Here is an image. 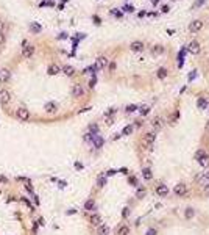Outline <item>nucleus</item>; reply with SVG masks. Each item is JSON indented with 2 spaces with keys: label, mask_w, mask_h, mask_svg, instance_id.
Listing matches in <instances>:
<instances>
[{
  "label": "nucleus",
  "mask_w": 209,
  "mask_h": 235,
  "mask_svg": "<svg viewBox=\"0 0 209 235\" xmlns=\"http://www.w3.org/2000/svg\"><path fill=\"white\" fill-rule=\"evenodd\" d=\"M154 140H156V135L154 133H145V136H144V140H142V144L145 146L147 149H152V146L154 144Z\"/></svg>",
  "instance_id": "nucleus-1"
},
{
  "label": "nucleus",
  "mask_w": 209,
  "mask_h": 235,
  "mask_svg": "<svg viewBox=\"0 0 209 235\" xmlns=\"http://www.w3.org/2000/svg\"><path fill=\"white\" fill-rule=\"evenodd\" d=\"M16 118L19 119V121H28V118H30V111L24 108V107H20V108H17L16 110Z\"/></svg>",
  "instance_id": "nucleus-2"
},
{
  "label": "nucleus",
  "mask_w": 209,
  "mask_h": 235,
  "mask_svg": "<svg viewBox=\"0 0 209 235\" xmlns=\"http://www.w3.org/2000/svg\"><path fill=\"white\" fill-rule=\"evenodd\" d=\"M11 102V92L8 90H0V105H8Z\"/></svg>",
  "instance_id": "nucleus-3"
},
{
  "label": "nucleus",
  "mask_w": 209,
  "mask_h": 235,
  "mask_svg": "<svg viewBox=\"0 0 209 235\" xmlns=\"http://www.w3.org/2000/svg\"><path fill=\"white\" fill-rule=\"evenodd\" d=\"M187 50L192 53V55H198L200 53V44H198V41H195V39H192L191 42L187 44Z\"/></svg>",
  "instance_id": "nucleus-4"
},
{
  "label": "nucleus",
  "mask_w": 209,
  "mask_h": 235,
  "mask_svg": "<svg viewBox=\"0 0 209 235\" xmlns=\"http://www.w3.org/2000/svg\"><path fill=\"white\" fill-rule=\"evenodd\" d=\"M33 53H34V45H31V44L24 45V49H22V57H25V58H31Z\"/></svg>",
  "instance_id": "nucleus-5"
},
{
  "label": "nucleus",
  "mask_w": 209,
  "mask_h": 235,
  "mask_svg": "<svg viewBox=\"0 0 209 235\" xmlns=\"http://www.w3.org/2000/svg\"><path fill=\"white\" fill-rule=\"evenodd\" d=\"M11 79V72L8 69H0V83H6Z\"/></svg>",
  "instance_id": "nucleus-6"
},
{
  "label": "nucleus",
  "mask_w": 209,
  "mask_h": 235,
  "mask_svg": "<svg viewBox=\"0 0 209 235\" xmlns=\"http://www.w3.org/2000/svg\"><path fill=\"white\" fill-rule=\"evenodd\" d=\"M201 28H203V22L198 21V19L191 22V25H189V30H191V32H200Z\"/></svg>",
  "instance_id": "nucleus-7"
},
{
  "label": "nucleus",
  "mask_w": 209,
  "mask_h": 235,
  "mask_svg": "<svg viewBox=\"0 0 209 235\" xmlns=\"http://www.w3.org/2000/svg\"><path fill=\"white\" fill-rule=\"evenodd\" d=\"M83 92H84V90H83L81 85H73V88H72V96L73 97H81Z\"/></svg>",
  "instance_id": "nucleus-8"
},
{
  "label": "nucleus",
  "mask_w": 209,
  "mask_h": 235,
  "mask_svg": "<svg viewBox=\"0 0 209 235\" xmlns=\"http://www.w3.org/2000/svg\"><path fill=\"white\" fill-rule=\"evenodd\" d=\"M130 49L133 52H142V50H144V44H142L141 41H133V42H131V45H130Z\"/></svg>",
  "instance_id": "nucleus-9"
},
{
  "label": "nucleus",
  "mask_w": 209,
  "mask_h": 235,
  "mask_svg": "<svg viewBox=\"0 0 209 235\" xmlns=\"http://www.w3.org/2000/svg\"><path fill=\"white\" fill-rule=\"evenodd\" d=\"M152 125H153V129L154 130H161L162 127H164V122H162V118H159V116H156L152 121Z\"/></svg>",
  "instance_id": "nucleus-10"
},
{
  "label": "nucleus",
  "mask_w": 209,
  "mask_h": 235,
  "mask_svg": "<svg viewBox=\"0 0 209 235\" xmlns=\"http://www.w3.org/2000/svg\"><path fill=\"white\" fill-rule=\"evenodd\" d=\"M89 221H91L92 226H100L102 224V216H100L98 213H92L91 218H89Z\"/></svg>",
  "instance_id": "nucleus-11"
},
{
  "label": "nucleus",
  "mask_w": 209,
  "mask_h": 235,
  "mask_svg": "<svg viewBox=\"0 0 209 235\" xmlns=\"http://www.w3.org/2000/svg\"><path fill=\"white\" fill-rule=\"evenodd\" d=\"M44 110H45V113H56L58 105L55 102H47V103H45V107H44Z\"/></svg>",
  "instance_id": "nucleus-12"
},
{
  "label": "nucleus",
  "mask_w": 209,
  "mask_h": 235,
  "mask_svg": "<svg viewBox=\"0 0 209 235\" xmlns=\"http://www.w3.org/2000/svg\"><path fill=\"white\" fill-rule=\"evenodd\" d=\"M59 72H61V68L58 66V64H50L48 69H47L48 75H56V74H59Z\"/></svg>",
  "instance_id": "nucleus-13"
},
{
  "label": "nucleus",
  "mask_w": 209,
  "mask_h": 235,
  "mask_svg": "<svg viewBox=\"0 0 209 235\" xmlns=\"http://www.w3.org/2000/svg\"><path fill=\"white\" fill-rule=\"evenodd\" d=\"M106 64H108V58H106V57H98V58H97L95 68H97V69H103L104 66H106Z\"/></svg>",
  "instance_id": "nucleus-14"
},
{
  "label": "nucleus",
  "mask_w": 209,
  "mask_h": 235,
  "mask_svg": "<svg viewBox=\"0 0 209 235\" xmlns=\"http://www.w3.org/2000/svg\"><path fill=\"white\" fill-rule=\"evenodd\" d=\"M92 143H94V146L97 149H100L103 146V138L100 136V135H94V136H92Z\"/></svg>",
  "instance_id": "nucleus-15"
},
{
  "label": "nucleus",
  "mask_w": 209,
  "mask_h": 235,
  "mask_svg": "<svg viewBox=\"0 0 209 235\" xmlns=\"http://www.w3.org/2000/svg\"><path fill=\"white\" fill-rule=\"evenodd\" d=\"M156 193L159 194V196H167V194H169V188H167V185H159V187L156 188Z\"/></svg>",
  "instance_id": "nucleus-16"
},
{
  "label": "nucleus",
  "mask_w": 209,
  "mask_h": 235,
  "mask_svg": "<svg viewBox=\"0 0 209 235\" xmlns=\"http://www.w3.org/2000/svg\"><path fill=\"white\" fill-rule=\"evenodd\" d=\"M173 191H175V194H178V196L184 194V193H186V185H184V183H178Z\"/></svg>",
  "instance_id": "nucleus-17"
},
{
  "label": "nucleus",
  "mask_w": 209,
  "mask_h": 235,
  "mask_svg": "<svg viewBox=\"0 0 209 235\" xmlns=\"http://www.w3.org/2000/svg\"><path fill=\"white\" fill-rule=\"evenodd\" d=\"M142 176H144L145 180H152V179H153L152 169H150V168H144V169H142Z\"/></svg>",
  "instance_id": "nucleus-18"
},
{
  "label": "nucleus",
  "mask_w": 209,
  "mask_h": 235,
  "mask_svg": "<svg viewBox=\"0 0 209 235\" xmlns=\"http://www.w3.org/2000/svg\"><path fill=\"white\" fill-rule=\"evenodd\" d=\"M161 53H164V47H162V45H153V49H152V55L158 57V55H161Z\"/></svg>",
  "instance_id": "nucleus-19"
},
{
  "label": "nucleus",
  "mask_w": 209,
  "mask_h": 235,
  "mask_svg": "<svg viewBox=\"0 0 209 235\" xmlns=\"http://www.w3.org/2000/svg\"><path fill=\"white\" fill-rule=\"evenodd\" d=\"M197 105H198L200 110H206V108H208V101H206L204 97H200L198 102H197Z\"/></svg>",
  "instance_id": "nucleus-20"
},
{
  "label": "nucleus",
  "mask_w": 209,
  "mask_h": 235,
  "mask_svg": "<svg viewBox=\"0 0 209 235\" xmlns=\"http://www.w3.org/2000/svg\"><path fill=\"white\" fill-rule=\"evenodd\" d=\"M193 215H195V210H193L192 207H187L186 212H184V218L186 219H191V218H193Z\"/></svg>",
  "instance_id": "nucleus-21"
},
{
  "label": "nucleus",
  "mask_w": 209,
  "mask_h": 235,
  "mask_svg": "<svg viewBox=\"0 0 209 235\" xmlns=\"http://www.w3.org/2000/svg\"><path fill=\"white\" fill-rule=\"evenodd\" d=\"M109 234V227L104 226V224H100L98 226V235H108Z\"/></svg>",
  "instance_id": "nucleus-22"
},
{
  "label": "nucleus",
  "mask_w": 209,
  "mask_h": 235,
  "mask_svg": "<svg viewBox=\"0 0 209 235\" xmlns=\"http://www.w3.org/2000/svg\"><path fill=\"white\" fill-rule=\"evenodd\" d=\"M61 71H63V72H64V74H66V75H69V77H70V75H73V74H75V69H73L72 66H64L63 69H61Z\"/></svg>",
  "instance_id": "nucleus-23"
},
{
  "label": "nucleus",
  "mask_w": 209,
  "mask_h": 235,
  "mask_svg": "<svg viewBox=\"0 0 209 235\" xmlns=\"http://www.w3.org/2000/svg\"><path fill=\"white\" fill-rule=\"evenodd\" d=\"M84 209L89 210V212H92L95 209V202L92 201V199H89V201H86V204H84Z\"/></svg>",
  "instance_id": "nucleus-24"
},
{
  "label": "nucleus",
  "mask_w": 209,
  "mask_h": 235,
  "mask_svg": "<svg viewBox=\"0 0 209 235\" xmlns=\"http://www.w3.org/2000/svg\"><path fill=\"white\" fill-rule=\"evenodd\" d=\"M165 77H167V69H164V68H159V69H158V79L164 80Z\"/></svg>",
  "instance_id": "nucleus-25"
},
{
  "label": "nucleus",
  "mask_w": 209,
  "mask_h": 235,
  "mask_svg": "<svg viewBox=\"0 0 209 235\" xmlns=\"http://www.w3.org/2000/svg\"><path fill=\"white\" fill-rule=\"evenodd\" d=\"M130 234V229L126 226H120L117 229V235H128Z\"/></svg>",
  "instance_id": "nucleus-26"
},
{
  "label": "nucleus",
  "mask_w": 209,
  "mask_h": 235,
  "mask_svg": "<svg viewBox=\"0 0 209 235\" xmlns=\"http://www.w3.org/2000/svg\"><path fill=\"white\" fill-rule=\"evenodd\" d=\"M145 193H147V190H145V188H139V190L136 191V196H137L139 199H142V198L145 196Z\"/></svg>",
  "instance_id": "nucleus-27"
},
{
  "label": "nucleus",
  "mask_w": 209,
  "mask_h": 235,
  "mask_svg": "<svg viewBox=\"0 0 209 235\" xmlns=\"http://www.w3.org/2000/svg\"><path fill=\"white\" fill-rule=\"evenodd\" d=\"M133 129H134V127L133 125H126L125 127V129H123V135H131V133H133Z\"/></svg>",
  "instance_id": "nucleus-28"
},
{
  "label": "nucleus",
  "mask_w": 209,
  "mask_h": 235,
  "mask_svg": "<svg viewBox=\"0 0 209 235\" xmlns=\"http://www.w3.org/2000/svg\"><path fill=\"white\" fill-rule=\"evenodd\" d=\"M31 32H33V33L41 32V25H39V24H31Z\"/></svg>",
  "instance_id": "nucleus-29"
},
{
  "label": "nucleus",
  "mask_w": 209,
  "mask_h": 235,
  "mask_svg": "<svg viewBox=\"0 0 209 235\" xmlns=\"http://www.w3.org/2000/svg\"><path fill=\"white\" fill-rule=\"evenodd\" d=\"M203 157H206V152H204V151H198V152H197V155H195V159L197 160H201Z\"/></svg>",
  "instance_id": "nucleus-30"
},
{
  "label": "nucleus",
  "mask_w": 209,
  "mask_h": 235,
  "mask_svg": "<svg viewBox=\"0 0 209 235\" xmlns=\"http://www.w3.org/2000/svg\"><path fill=\"white\" fill-rule=\"evenodd\" d=\"M198 163L201 165V166H206V165L209 163V159H208V155H206V157H203V159H201V160H198Z\"/></svg>",
  "instance_id": "nucleus-31"
},
{
  "label": "nucleus",
  "mask_w": 209,
  "mask_h": 235,
  "mask_svg": "<svg viewBox=\"0 0 209 235\" xmlns=\"http://www.w3.org/2000/svg\"><path fill=\"white\" fill-rule=\"evenodd\" d=\"M104 122H106L108 125L114 124V118H113V116H104Z\"/></svg>",
  "instance_id": "nucleus-32"
},
{
  "label": "nucleus",
  "mask_w": 209,
  "mask_h": 235,
  "mask_svg": "<svg viewBox=\"0 0 209 235\" xmlns=\"http://www.w3.org/2000/svg\"><path fill=\"white\" fill-rule=\"evenodd\" d=\"M97 183H98V187H104V185H106V179H104V177H98Z\"/></svg>",
  "instance_id": "nucleus-33"
},
{
  "label": "nucleus",
  "mask_w": 209,
  "mask_h": 235,
  "mask_svg": "<svg viewBox=\"0 0 209 235\" xmlns=\"http://www.w3.org/2000/svg\"><path fill=\"white\" fill-rule=\"evenodd\" d=\"M145 235H158V230L156 229H153V227H150L148 230H147V234Z\"/></svg>",
  "instance_id": "nucleus-34"
},
{
  "label": "nucleus",
  "mask_w": 209,
  "mask_h": 235,
  "mask_svg": "<svg viewBox=\"0 0 209 235\" xmlns=\"http://www.w3.org/2000/svg\"><path fill=\"white\" fill-rule=\"evenodd\" d=\"M139 111H141V114H142V116H145V114H148L150 108H148V107H144V108H141Z\"/></svg>",
  "instance_id": "nucleus-35"
},
{
  "label": "nucleus",
  "mask_w": 209,
  "mask_h": 235,
  "mask_svg": "<svg viewBox=\"0 0 209 235\" xmlns=\"http://www.w3.org/2000/svg\"><path fill=\"white\" fill-rule=\"evenodd\" d=\"M133 111H136V105H128L126 107V113H133Z\"/></svg>",
  "instance_id": "nucleus-36"
},
{
  "label": "nucleus",
  "mask_w": 209,
  "mask_h": 235,
  "mask_svg": "<svg viewBox=\"0 0 209 235\" xmlns=\"http://www.w3.org/2000/svg\"><path fill=\"white\" fill-rule=\"evenodd\" d=\"M115 113V108H109L106 111V113H104V116H113V114Z\"/></svg>",
  "instance_id": "nucleus-37"
},
{
  "label": "nucleus",
  "mask_w": 209,
  "mask_h": 235,
  "mask_svg": "<svg viewBox=\"0 0 209 235\" xmlns=\"http://www.w3.org/2000/svg\"><path fill=\"white\" fill-rule=\"evenodd\" d=\"M25 190L28 191V193H33V187H31V183H30V182L25 185Z\"/></svg>",
  "instance_id": "nucleus-38"
},
{
  "label": "nucleus",
  "mask_w": 209,
  "mask_h": 235,
  "mask_svg": "<svg viewBox=\"0 0 209 235\" xmlns=\"http://www.w3.org/2000/svg\"><path fill=\"white\" fill-rule=\"evenodd\" d=\"M33 202L36 204V205H39V198H38L36 194H33Z\"/></svg>",
  "instance_id": "nucleus-39"
},
{
  "label": "nucleus",
  "mask_w": 209,
  "mask_h": 235,
  "mask_svg": "<svg viewBox=\"0 0 209 235\" xmlns=\"http://www.w3.org/2000/svg\"><path fill=\"white\" fill-rule=\"evenodd\" d=\"M3 42H5V34L0 32V44H3Z\"/></svg>",
  "instance_id": "nucleus-40"
},
{
  "label": "nucleus",
  "mask_w": 209,
  "mask_h": 235,
  "mask_svg": "<svg viewBox=\"0 0 209 235\" xmlns=\"http://www.w3.org/2000/svg\"><path fill=\"white\" fill-rule=\"evenodd\" d=\"M97 130H98V127H97V125H91V132L97 133Z\"/></svg>",
  "instance_id": "nucleus-41"
},
{
  "label": "nucleus",
  "mask_w": 209,
  "mask_h": 235,
  "mask_svg": "<svg viewBox=\"0 0 209 235\" xmlns=\"http://www.w3.org/2000/svg\"><path fill=\"white\" fill-rule=\"evenodd\" d=\"M89 86H91V88H94V86H95V79H92L91 82H89Z\"/></svg>",
  "instance_id": "nucleus-42"
},
{
  "label": "nucleus",
  "mask_w": 209,
  "mask_h": 235,
  "mask_svg": "<svg viewBox=\"0 0 209 235\" xmlns=\"http://www.w3.org/2000/svg\"><path fill=\"white\" fill-rule=\"evenodd\" d=\"M204 2H206V0H198V2H197V3H195V6H200V5H203V3H204Z\"/></svg>",
  "instance_id": "nucleus-43"
},
{
  "label": "nucleus",
  "mask_w": 209,
  "mask_h": 235,
  "mask_svg": "<svg viewBox=\"0 0 209 235\" xmlns=\"http://www.w3.org/2000/svg\"><path fill=\"white\" fill-rule=\"evenodd\" d=\"M75 168L76 169H81V168H83V165H81V163H75Z\"/></svg>",
  "instance_id": "nucleus-44"
},
{
  "label": "nucleus",
  "mask_w": 209,
  "mask_h": 235,
  "mask_svg": "<svg viewBox=\"0 0 209 235\" xmlns=\"http://www.w3.org/2000/svg\"><path fill=\"white\" fill-rule=\"evenodd\" d=\"M162 11H164V13H167V11H169V6L164 5V6H162Z\"/></svg>",
  "instance_id": "nucleus-45"
},
{
  "label": "nucleus",
  "mask_w": 209,
  "mask_h": 235,
  "mask_svg": "<svg viewBox=\"0 0 209 235\" xmlns=\"http://www.w3.org/2000/svg\"><path fill=\"white\" fill-rule=\"evenodd\" d=\"M123 10H125V11H130V13H131V11H133V8H131V6H125V8H123Z\"/></svg>",
  "instance_id": "nucleus-46"
},
{
  "label": "nucleus",
  "mask_w": 209,
  "mask_h": 235,
  "mask_svg": "<svg viewBox=\"0 0 209 235\" xmlns=\"http://www.w3.org/2000/svg\"><path fill=\"white\" fill-rule=\"evenodd\" d=\"M204 177H206V179L209 180V171H208V172H204Z\"/></svg>",
  "instance_id": "nucleus-47"
},
{
  "label": "nucleus",
  "mask_w": 209,
  "mask_h": 235,
  "mask_svg": "<svg viewBox=\"0 0 209 235\" xmlns=\"http://www.w3.org/2000/svg\"><path fill=\"white\" fill-rule=\"evenodd\" d=\"M206 132H209V121L206 122Z\"/></svg>",
  "instance_id": "nucleus-48"
},
{
  "label": "nucleus",
  "mask_w": 209,
  "mask_h": 235,
  "mask_svg": "<svg viewBox=\"0 0 209 235\" xmlns=\"http://www.w3.org/2000/svg\"><path fill=\"white\" fill-rule=\"evenodd\" d=\"M3 180H5V179H3V177H2V176H0V182H3Z\"/></svg>",
  "instance_id": "nucleus-49"
},
{
  "label": "nucleus",
  "mask_w": 209,
  "mask_h": 235,
  "mask_svg": "<svg viewBox=\"0 0 209 235\" xmlns=\"http://www.w3.org/2000/svg\"><path fill=\"white\" fill-rule=\"evenodd\" d=\"M2 25H3V22H2V21H0V28H2Z\"/></svg>",
  "instance_id": "nucleus-50"
}]
</instances>
